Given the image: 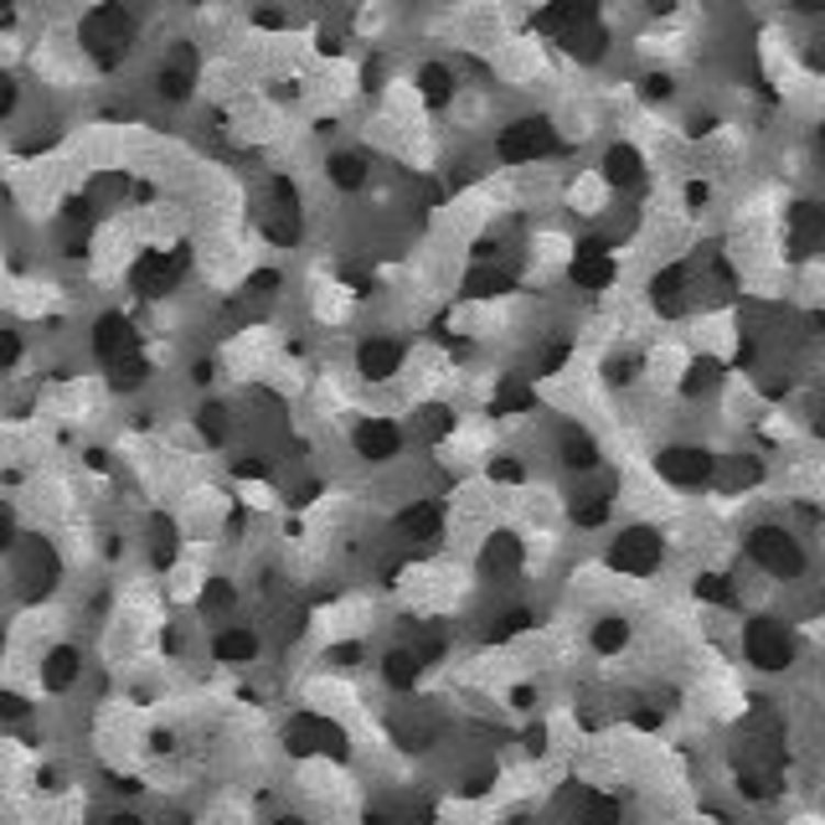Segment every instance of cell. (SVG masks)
Masks as SVG:
<instances>
[{"mask_svg":"<svg viewBox=\"0 0 825 825\" xmlns=\"http://www.w3.org/2000/svg\"><path fill=\"white\" fill-rule=\"evenodd\" d=\"M78 36H83V47L93 52L99 68H119L124 52H130V36H135V21H130L124 5H93L83 16V26H78Z\"/></svg>","mask_w":825,"mask_h":825,"instance_id":"6da1fadb","label":"cell"},{"mask_svg":"<svg viewBox=\"0 0 825 825\" xmlns=\"http://www.w3.org/2000/svg\"><path fill=\"white\" fill-rule=\"evenodd\" d=\"M748 557H754L769 578L805 573V553H800V542H794L784 526H754V532H748Z\"/></svg>","mask_w":825,"mask_h":825,"instance_id":"7a4b0ae2","label":"cell"},{"mask_svg":"<svg viewBox=\"0 0 825 825\" xmlns=\"http://www.w3.org/2000/svg\"><path fill=\"white\" fill-rule=\"evenodd\" d=\"M660 557H666V542H660L656 526H629V532H620L614 547H609V568H614V573H629V578H645L660 568Z\"/></svg>","mask_w":825,"mask_h":825,"instance_id":"3957f363","label":"cell"},{"mask_svg":"<svg viewBox=\"0 0 825 825\" xmlns=\"http://www.w3.org/2000/svg\"><path fill=\"white\" fill-rule=\"evenodd\" d=\"M743 650H748V660H754L758 671H784L794 660L790 629L779 620H769V614H754V620L743 624Z\"/></svg>","mask_w":825,"mask_h":825,"instance_id":"277c9868","label":"cell"},{"mask_svg":"<svg viewBox=\"0 0 825 825\" xmlns=\"http://www.w3.org/2000/svg\"><path fill=\"white\" fill-rule=\"evenodd\" d=\"M501 160L505 166H526V160H542V155L557 150V135L547 119H516V124H505L501 130Z\"/></svg>","mask_w":825,"mask_h":825,"instance_id":"5b68a950","label":"cell"},{"mask_svg":"<svg viewBox=\"0 0 825 825\" xmlns=\"http://www.w3.org/2000/svg\"><path fill=\"white\" fill-rule=\"evenodd\" d=\"M186 264H191V253L186 248H150L145 258L135 264V274H130V285L150 300V294H170V289L181 285V274H186Z\"/></svg>","mask_w":825,"mask_h":825,"instance_id":"8992f818","label":"cell"},{"mask_svg":"<svg viewBox=\"0 0 825 825\" xmlns=\"http://www.w3.org/2000/svg\"><path fill=\"white\" fill-rule=\"evenodd\" d=\"M285 743H289V754H346V733L331 717H315V712L289 717Z\"/></svg>","mask_w":825,"mask_h":825,"instance_id":"52a82bcc","label":"cell"},{"mask_svg":"<svg viewBox=\"0 0 825 825\" xmlns=\"http://www.w3.org/2000/svg\"><path fill=\"white\" fill-rule=\"evenodd\" d=\"M656 465H660V475H666L671 486H687V490L707 486L712 475H717V459H712L707 449H696V444H676V449H666Z\"/></svg>","mask_w":825,"mask_h":825,"instance_id":"ba28073f","label":"cell"},{"mask_svg":"<svg viewBox=\"0 0 825 825\" xmlns=\"http://www.w3.org/2000/svg\"><path fill=\"white\" fill-rule=\"evenodd\" d=\"M93 356H99L103 367L114 371L119 361H130V356H140V336L135 325L124 321V315H103L99 325H93Z\"/></svg>","mask_w":825,"mask_h":825,"instance_id":"9c48e42d","label":"cell"},{"mask_svg":"<svg viewBox=\"0 0 825 825\" xmlns=\"http://www.w3.org/2000/svg\"><path fill=\"white\" fill-rule=\"evenodd\" d=\"M352 444H356V455H361V459L382 465V459H392L398 449H403V428H398L392 419H361V423H356V434H352Z\"/></svg>","mask_w":825,"mask_h":825,"instance_id":"30bf717a","label":"cell"},{"mask_svg":"<svg viewBox=\"0 0 825 825\" xmlns=\"http://www.w3.org/2000/svg\"><path fill=\"white\" fill-rule=\"evenodd\" d=\"M573 285L578 289H604L614 285V258H609V243L604 237H589V243H578L573 253Z\"/></svg>","mask_w":825,"mask_h":825,"instance_id":"8fae6325","label":"cell"},{"mask_svg":"<svg viewBox=\"0 0 825 825\" xmlns=\"http://www.w3.org/2000/svg\"><path fill=\"white\" fill-rule=\"evenodd\" d=\"M57 583V553H52L42 537H26L21 542V589L32 593H47Z\"/></svg>","mask_w":825,"mask_h":825,"instance_id":"7c38bea8","label":"cell"},{"mask_svg":"<svg viewBox=\"0 0 825 825\" xmlns=\"http://www.w3.org/2000/svg\"><path fill=\"white\" fill-rule=\"evenodd\" d=\"M825 248V207L821 202H800L790 212V253H821Z\"/></svg>","mask_w":825,"mask_h":825,"instance_id":"4fadbf2b","label":"cell"},{"mask_svg":"<svg viewBox=\"0 0 825 825\" xmlns=\"http://www.w3.org/2000/svg\"><path fill=\"white\" fill-rule=\"evenodd\" d=\"M403 367V346L398 341H361V352H356V371L367 377V382H388L392 371Z\"/></svg>","mask_w":825,"mask_h":825,"instance_id":"5bb4252c","label":"cell"},{"mask_svg":"<svg viewBox=\"0 0 825 825\" xmlns=\"http://www.w3.org/2000/svg\"><path fill=\"white\" fill-rule=\"evenodd\" d=\"M516 568H522V537L495 532V537L480 547V573H486V578H511Z\"/></svg>","mask_w":825,"mask_h":825,"instance_id":"9a60e30c","label":"cell"},{"mask_svg":"<svg viewBox=\"0 0 825 825\" xmlns=\"http://www.w3.org/2000/svg\"><path fill=\"white\" fill-rule=\"evenodd\" d=\"M438 526H444V505H438V501H413V505L398 511V532L413 537V542H434Z\"/></svg>","mask_w":825,"mask_h":825,"instance_id":"2e32d148","label":"cell"},{"mask_svg":"<svg viewBox=\"0 0 825 825\" xmlns=\"http://www.w3.org/2000/svg\"><path fill=\"white\" fill-rule=\"evenodd\" d=\"M191 78H197V52L176 47V52H170V63L160 68V99L181 103L186 93H191Z\"/></svg>","mask_w":825,"mask_h":825,"instance_id":"e0dca14e","label":"cell"},{"mask_svg":"<svg viewBox=\"0 0 825 825\" xmlns=\"http://www.w3.org/2000/svg\"><path fill=\"white\" fill-rule=\"evenodd\" d=\"M593 5H547V11H542L537 16V26L542 32H553L557 42H568V36H578L583 32V26H593Z\"/></svg>","mask_w":825,"mask_h":825,"instance_id":"ac0fdd59","label":"cell"},{"mask_svg":"<svg viewBox=\"0 0 825 825\" xmlns=\"http://www.w3.org/2000/svg\"><path fill=\"white\" fill-rule=\"evenodd\" d=\"M78 676H83V656H78L73 645L47 650V660H42V687H47V691H68Z\"/></svg>","mask_w":825,"mask_h":825,"instance_id":"d6986e66","label":"cell"},{"mask_svg":"<svg viewBox=\"0 0 825 825\" xmlns=\"http://www.w3.org/2000/svg\"><path fill=\"white\" fill-rule=\"evenodd\" d=\"M650 300H656L660 315H681V304H687V269H681V264L660 269L656 285H650Z\"/></svg>","mask_w":825,"mask_h":825,"instance_id":"ffe728a7","label":"cell"},{"mask_svg":"<svg viewBox=\"0 0 825 825\" xmlns=\"http://www.w3.org/2000/svg\"><path fill=\"white\" fill-rule=\"evenodd\" d=\"M604 181L609 186H640L645 181V160L635 145H614V150L604 155Z\"/></svg>","mask_w":825,"mask_h":825,"instance_id":"44dd1931","label":"cell"},{"mask_svg":"<svg viewBox=\"0 0 825 825\" xmlns=\"http://www.w3.org/2000/svg\"><path fill=\"white\" fill-rule=\"evenodd\" d=\"M212 656H218L222 666H248V660L258 656V635H253V629H222L218 640H212Z\"/></svg>","mask_w":825,"mask_h":825,"instance_id":"7402d4cb","label":"cell"},{"mask_svg":"<svg viewBox=\"0 0 825 825\" xmlns=\"http://www.w3.org/2000/svg\"><path fill=\"white\" fill-rule=\"evenodd\" d=\"M573 810H578V825H620V805L599 790H578Z\"/></svg>","mask_w":825,"mask_h":825,"instance_id":"603a6c76","label":"cell"},{"mask_svg":"<svg viewBox=\"0 0 825 825\" xmlns=\"http://www.w3.org/2000/svg\"><path fill=\"white\" fill-rule=\"evenodd\" d=\"M557 449H562V465H568V470H593V465H599V444H593L583 428H562V444H557Z\"/></svg>","mask_w":825,"mask_h":825,"instance_id":"cb8c5ba5","label":"cell"},{"mask_svg":"<svg viewBox=\"0 0 825 825\" xmlns=\"http://www.w3.org/2000/svg\"><path fill=\"white\" fill-rule=\"evenodd\" d=\"M419 671H423V660L413 656V650H388V660H382V676H388V687H398V691L413 687Z\"/></svg>","mask_w":825,"mask_h":825,"instance_id":"d4e9b609","label":"cell"},{"mask_svg":"<svg viewBox=\"0 0 825 825\" xmlns=\"http://www.w3.org/2000/svg\"><path fill=\"white\" fill-rule=\"evenodd\" d=\"M331 181H336L341 191H356V186L367 181V155H356V150L331 155Z\"/></svg>","mask_w":825,"mask_h":825,"instance_id":"484cf974","label":"cell"},{"mask_svg":"<svg viewBox=\"0 0 825 825\" xmlns=\"http://www.w3.org/2000/svg\"><path fill=\"white\" fill-rule=\"evenodd\" d=\"M624 645H629V624H624V620L604 614V620L593 624V650H599V656H620Z\"/></svg>","mask_w":825,"mask_h":825,"instance_id":"4316f807","label":"cell"},{"mask_svg":"<svg viewBox=\"0 0 825 825\" xmlns=\"http://www.w3.org/2000/svg\"><path fill=\"white\" fill-rule=\"evenodd\" d=\"M609 490L614 486H604V490H583L573 501V522L578 526H604L609 522Z\"/></svg>","mask_w":825,"mask_h":825,"instance_id":"83f0119b","label":"cell"},{"mask_svg":"<svg viewBox=\"0 0 825 825\" xmlns=\"http://www.w3.org/2000/svg\"><path fill=\"white\" fill-rule=\"evenodd\" d=\"M419 83H423V99L428 103H449V93H455V73L444 68V63H428V68L419 73Z\"/></svg>","mask_w":825,"mask_h":825,"instance_id":"f1b7e54d","label":"cell"},{"mask_svg":"<svg viewBox=\"0 0 825 825\" xmlns=\"http://www.w3.org/2000/svg\"><path fill=\"white\" fill-rule=\"evenodd\" d=\"M465 289H470V294H486V300H495V294H505V289H511V274H505V269H475L470 279H465Z\"/></svg>","mask_w":825,"mask_h":825,"instance_id":"f546056e","label":"cell"},{"mask_svg":"<svg viewBox=\"0 0 825 825\" xmlns=\"http://www.w3.org/2000/svg\"><path fill=\"white\" fill-rule=\"evenodd\" d=\"M145 377H150V361H145V356H130V361H119V367L109 371V382H114L119 392L140 388V382H145Z\"/></svg>","mask_w":825,"mask_h":825,"instance_id":"4dcf8cb0","label":"cell"},{"mask_svg":"<svg viewBox=\"0 0 825 825\" xmlns=\"http://www.w3.org/2000/svg\"><path fill=\"white\" fill-rule=\"evenodd\" d=\"M696 599H707V604H733L738 589H733L723 573H702V578H696Z\"/></svg>","mask_w":825,"mask_h":825,"instance_id":"1f68e13d","label":"cell"},{"mask_svg":"<svg viewBox=\"0 0 825 825\" xmlns=\"http://www.w3.org/2000/svg\"><path fill=\"white\" fill-rule=\"evenodd\" d=\"M197 428H202V438H207V444H222V438H227V408L207 403L202 413H197Z\"/></svg>","mask_w":825,"mask_h":825,"instance_id":"d6a6232c","label":"cell"},{"mask_svg":"<svg viewBox=\"0 0 825 825\" xmlns=\"http://www.w3.org/2000/svg\"><path fill=\"white\" fill-rule=\"evenodd\" d=\"M495 413H522V408H532V388H526V382H516V377H511V382H505L501 388V398H495Z\"/></svg>","mask_w":825,"mask_h":825,"instance_id":"836d02e7","label":"cell"},{"mask_svg":"<svg viewBox=\"0 0 825 825\" xmlns=\"http://www.w3.org/2000/svg\"><path fill=\"white\" fill-rule=\"evenodd\" d=\"M222 609H233V583H227V578H207L202 614H222Z\"/></svg>","mask_w":825,"mask_h":825,"instance_id":"e575fe53","label":"cell"},{"mask_svg":"<svg viewBox=\"0 0 825 825\" xmlns=\"http://www.w3.org/2000/svg\"><path fill=\"white\" fill-rule=\"evenodd\" d=\"M717 377H723V367H717V361H696V367H691V377H687V392H691V398H702V392L717 388Z\"/></svg>","mask_w":825,"mask_h":825,"instance_id":"d590c367","label":"cell"},{"mask_svg":"<svg viewBox=\"0 0 825 825\" xmlns=\"http://www.w3.org/2000/svg\"><path fill=\"white\" fill-rule=\"evenodd\" d=\"M754 480H758V459H733L727 475H723L727 490H743V486H754Z\"/></svg>","mask_w":825,"mask_h":825,"instance_id":"8d00e7d4","label":"cell"},{"mask_svg":"<svg viewBox=\"0 0 825 825\" xmlns=\"http://www.w3.org/2000/svg\"><path fill=\"white\" fill-rule=\"evenodd\" d=\"M21 352H26V346H21V331H11V325H0V371H11L21 361Z\"/></svg>","mask_w":825,"mask_h":825,"instance_id":"74e56055","label":"cell"},{"mask_svg":"<svg viewBox=\"0 0 825 825\" xmlns=\"http://www.w3.org/2000/svg\"><path fill=\"white\" fill-rule=\"evenodd\" d=\"M26 717H32V702L16 691H0V723H26Z\"/></svg>","mask_w":825,"mask_h":825,"instance_id":"f35d334b","label":"cell"},{"mask_svg":"<svg viewBox=\"0 0 825 825\" xmlns=\"http://www.w3.org/2000/svg\"><path fill=\"white\" fill-rule=\"evenodd\" d=\"M490 480H501V486H522L526 465H522V459H495V465H490Z\"/></svg>","mask_w":825,"mask_h":825,"instance_id":"ab89813d","label":"cell"},{"mask_svg":"<svg viewBox=\"0 0 825 825\" xmlns=\"http://www.w3.org/2000/svg\"><path fill=\"white\" fill-rule=\"evenodd\" d=\"M449 428H455V413H449V408H428V413H423V434H428V438L449 434Z\"/></svg>","mask_w":825,"mask_h":825,"instance_id":"60d3db41","label":"cell"},{"mask_svg":"<svg viewBox=\"0 0 825 825\" xmlns=\"http://www.w3.org/2000/svg\"><path fill=\"white\" fill-rule=\"evenodd\" d=\"M16 537H21V532H16V511H11V505H0V547H11Z\"/></svg>","mask_w":825,"mask_h":825,"instance_id":"b9f144b4","label":"cell"},{"mask_svg":"<svg viewBox=\"0 0 825 825\" xmlns=\"http://www.w3.org/2000/svg\"><path fill=\"white\" fill-rule=\"evenodd\" d=\"M557 367H568V341H557V346L542 352V371H557Z\"/></svg>","mask_w":825,"mask_h":825,"instance_id":"7bdbcfd3","label":"cell"},{"mask_svg":"<svg viewBox=\"0 0 825 825\" xmlns=\"http://www.w3.org/2000/svg\"><path fill=\"white\" fill-rule=\"evenodd\" d=\"M11 109H16V83H11V78L0 73V119L11 114Z\"/></svg>","mask_w":825,"mask_h":825,"instance_id":"ee69618b","label":"cell"},{"mask_svg":"<svg viewBox=\"0 0 825 825\" xmlns=\"http://www.w3.org/2000/svg\"><path fill=\"white\" fill-rule=\"evenodd\" d=\"M666 93H671V78L650 73V78H645V99H666Z\"/></svg>","mask_w":825,"mask_h":825,"instance_id":"f6af8a7d","label":"cell"},{"mask_svg":"<svg viewBox=\"0 0 825 825\" xmlns=\"http://www.w3.org/2000/svg\"><path fill=\"white\" fill-rule=\"evenodd\" d=\"M99 825H145L135 815V810H109V815H99Z\"/></svg>","mask_w":825,"mask_h":825,"instance_id":"bcb514c9","label":"cell"},{"mask_svg":"<svg viewBox=\"0 0 825 825\" xmlns=\"http://www.w3.org/2000/svg\"><path fill=\"white\" fill-rule=\"evenodd\" d=\"M331 660H336V666H356V660H361V645H336Z\"/></svg>","mask_w":825,"mask_h":825,"instance_id":"7dc6e473","label":"cell"},{"mask_svg":"<svg viewBox=\"0 0 825 825\" xmlns=\"http://www.w3.org/2000/svg\"><path fill=\"white\" fill-rule=\"evenodd\" d=\"M687 202H691V207H707V186L691 181V186H687Z\"/></svg>","mask_w":825,"mask_h":825,"instance_id":"c3c4849f","label":"cell"},{"mask_svg":"<svg viewBox=\"0 0 825 825\" xmlns=\"http://www.w3.org/2000/svg\"><path fill=\"white\" fill-rule=\"evenodd\" d=\"M274 825H304V821H300V815H279V821H274Z\"/></svg>","mask_w":825,"mask_h":825,"instance_id":"681fc988","label":"cell"},{"mask_svg":"<svg viewBox=\"0 0 825 825\" xmlns=\"http://www.w3.org/2000/svg\"><path fill=\"white\" fill-rule=\"evenodd\" d=\"M815 434H821V438H825V408H821V419H815Z\"/></svg>","mask_w":825,"mask_h":825,"instance_id":"f907efd6","label":"cell"},{"mask_svg":"<svg viewBox=\"0 0 825 825\" xmlns=\"http://www.w3.org/2000/svg\"><path fill=\"white\" fill-rule=\"evenodd\" d=\"M821 160H825V130H821Z\"/></svg>","mask_w":825,"mask_h":825,"instance_id":"816d5d0a","label":"cell"},{"mask_svg":"<svg viewBox=\"0 0 825 825\" xmlns=\"http://www.w3.org/2000/svg\"><path fill=\"white\" fill-rule=\"evenodd\" d=\"M0 656H5V635H0Z\"/></svg>","mask_w":825,"mask_h":825,"instance_id":"f5cc1de1","label":"cell"}]
</instances>
